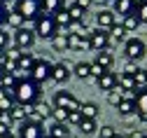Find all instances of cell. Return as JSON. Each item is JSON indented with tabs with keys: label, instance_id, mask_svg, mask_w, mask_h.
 I'll return each mask as SVG.
<instances>
[{
	"label": "cell",
	"instance_id": "cell-1",
	"mask_svg": "<svg viewBox=\"0 0 147 138\" xmlns=\"http://www.w3.org/2000/svg\"><path fill=\"white\" fill-rule=\"evenodd\" d=\"M12 96H14V103L19 105H33L40 101V84H35L30 77H24V80L16 82Z\"/></svg>",
	"mask_w": 147,
	"mask_h": 138
},
{
	"label": "cell",
	"instance_id": "cell-2",
	"mask_svg": "<svg viewBox=\"0 0 147 138\" xmlns=\"http://www.w3.org/2000/svg\"><path fill=\"white\" fill-rule=\"evenodd\" d=\"M33 33H35V37H42V40H54V35L59 33V28H56V21H54V16L42 12L38 19H35Z\"/></svg>",
	"mask_w": 147,
	"mask_h": 138
},
{
	"label": "cell",
	"instance_id": "cell-3",
	"mask_svg": "<svg viewBox=\"0 0 147 138\" xmlns=\"http://www.w3.org/2000/svg\"><path fill=\"white\" fill-rule=\"evenodd\" d=\"M14 12L24 16V21H35L42 14V0H14Z\"/></svg>",
	"mask_w": 147,
	"mask_h": 138
},
{
	"label": "cell",
	"instance_id": "cell-4",
	"mask_svg": "<svg viewBox=\"0 0 147 138\" xmlns=\"http://www.w3.org/2000/svg\"><path fill=\"white\" fill-rule=\"evenodd\" d=\"M51 68H54V63H51V61H47V58H38L28 77H30L35 84H40V87H42L45 82H49V80H51Z\"/></svg>",
	"mask_w": 147,
	"mask_h": 138
},
{
	"label": "cell",
	"instance_id": "cell-5",
	"mask_svg": "<svg viewBox=\"0 0 147 138\" xmlns=\"http://www.w3.org/2000/svg\"><path fill=\"white\" fill-rule=\"evenodd\" d=\"M124 54L128 56V61H140V58L147 54V45L145 40H140V37H126L124 42Z\"/></svg>",
	"mask_w": 147,
	"mask_h": 138
},
{
	"label": "cell",
	"instance_id": "cell-6",
	"mask_svg": "<svg viewBox=\"0 0 147 138\" xmlns=\"http://www.w3.org/2000/svg\"><path fill=\"white\" fill-rule=\"evenodd\" d=\"M54 108L72 112V110H80V101H77V96L70 94V91H56L54 94Z\"/></svg>",
	"mask_w": 147,
	"mask_h": 138
},
{
	"label": "cell",
	"instance_id": "cell-7",
	"mask_svg": "<svg viewBox=\"0 0 147 138\" xmlns=\"http://www.w3.org/2000/svg\"><path fill=\"white\" fill-rule=\"evenodd\" d=\"M119 24H121V19L115 16L112 10H98V14H96V28H98V31L110 33V31H112L115 26H119Z\"/></svg>",
	"mask_w": 147,
	"mask_h": 138
},
{
	"label": "cell",
	"instance_id": "cell-8",
	"mask_svg": "<svg viewBox=\"0 0 147 138\" xmlns=\"http://www.w3.org/2000/svg\"><path fill=\"white\" fill-rule=\"evenodd\" d=\"M12 42H14V47L19 52H26V49H30L35 45V33L30 28H21V31H16L12 35Z\"/></svg>",
	"mask_w": 147,
	"mask_h": 138
},
{
	"label": "cell",
	"instance_id": "cell-9",
	"mask_svg": "<svg viewBox=\"0 0 147 138\" xmlns=\"http://www.w3.org/2000/svg\"><path fill=\"white\" fill-rule=\"evenodd\" d=\"M89 47L94 52H107V47H110V33L98 31V28L89 31Z\"/></svg>",
	"mask_w": 147,
	"mask_h": 138
},
{
	"label": "cell",
	"instance_id": "cell-10",
	"mask_svg": "<svg viewBox=\"0 0 147 138\" xmlns=\"http://www.w3.org/2000/svg\"><path fill=\"white\" fill-rule=\"evenodd\" d=\"M19 138H45V124L38 122H24L19 129Z\"/></svg>",
	"mask_w": 147,
	"mask_h": 138
},
{
	"label": "cell",
	"instance_id": "cell-11",
	"mask_svg": "<svg viewBox=\"0 0 147 138\" xmlns=\"http://www.w3.org/2000/svg\"><path fill=\"white\" fill-rule=\"evenodd\" d=\"M70 66L65 63V61H61V63H54V68H51V82H56V84H65L68 80H70Z\"/></svg>",
	"mask_w": 147,
	"mask_h": 138
},
{
	"label": "cell",
	"instance_id": "cell-12",
	"mask_svg": "<svg viewBox=\"0 0 147 138\" xmlns=\"http://www.w3.org/2000/svg\"><path fill=\"white\" fill-rule=\"evenodd\" d=\"M115 16L119 19H126L136 12V0H115V7H112Z\"/></svg>",
	"mask_w": 147,
	"mask_h": 138
},
{
	"label": "cell",
	"instance_id": "cell-13",
	"mask_svg": "<svg viewBox=\"0 0 147 138\" xmlns=\"http://www.w3.org/2000/svg\"><path fill=\"white\" fill-rule=\"evenodd\" d=\"M30 110H33V105H19V103H14L12 108H9V120L12 122H26L28 120V115H30Z\"/></svg>",
	"mask_w": 147,
	"mask_h": 138
},
{
	"label": "cell",
	"instance_id": "cell-14",
	"mask_svg": "<svg viewBox=\"0 0 147 138\" xmlns=\"http://www.w3.org/2000/svg\"><path fill=\"white\" fill-rule=\"evenodd\" d=\"M96 84H98L100 91H112V89H117V75L112 70H107L105 75H100L96 80Z\"/></svg>",
	"mask_w": 147,
	"mask_h": 138
},
{
	"label": "cell",
	"instance_id": "cell-15",
	"mask_svg": "<svg viewBox=\"0 0 147 138\" xmlns=\"http://www.w3.org/2000/svg\"><path fill=\"white\" fill-rule=\"evenodd\" d=\"M117 110H119V115H121V117H133V115L138 112V108H136V101H133V96H124V101L117 105Z\"/></svg>",
	"mask_w": 147,
	"mask_h": 138
},
{
	"label": "cell",
	"instance_id": "cell-16",
	"mask_svg": "<svg viewBox=\"0 0 147 138\" xmlns=\"http://www.w3.org/2000/svg\"><path fill=\"white\" fill-rule=\"evenodd\" d=\"M98 112H100V108H98L96 103H91V101L80 103V115H82V120H96Z\"/></svg>",
	"mask_w": 147,
	"mask_h": 138
},
{
	"label": "cell",
	"instance_id": "cell-17",
	"mask_svg": "<svg viewBox=\"0 0 147 138\" xmlns=\"http://www.w3.org/2000/svg\"><path fill=\"white\" fill-rule=\"evenodd\" d=\"M35 61H38V58H35L33 54H26V52H21L19 54V70L21 73H26V75H30V70H33V66H35Z\"/></svg>",
	"mask_w": 147,
	"mask_h": 138
},
{
	"label": "cell",
	"instance_id": "cell-18",
	"mask_svg": "<svg viewBox=\"0 0 147 138\" xmlns=\"http://www.w3.org/2000/svg\"><path fill=\"white\" fill-rule=\"evenodd\" d=\"M117 87L124 91V94H128V96H133V91H136V82H133V77L131 75H119L117 77Z\"/></svg>",
	"mask_w": 147,
	"mask_h": 138
},
{
	"label": "cell",
	"instance_id": "cell-19",
	"mask_svg": "<svg viewBox=\"0 0 147 138\" xmlns=\"http://www.w3.org/2000/svg\"><path fill=\"white\" fill-rule=\"evenodd\" d=\"M61 10H65V0H42V12L45 14H59Z\"/></svg>",
	"mask_w": 147,
	"mask_h": 138
},
{
	"label": "cell",
	"instance_id": "cell-20",
	"mask_svg": "<svg viewBox=\"0 0 147 138\" xmlns=\"http://www.w3.org/2000/svg\"><path fill=\"white\" fill-rule=\"evenodd\" d=\"M51 47L56 52H68L70 49V35L68 33H56L54 40H51Z\"/></svg>",
	"mask_w": 147,
	"mask_h": 138
},
{
	"label": "cell",
	"instance_id": "cell-21",
	"mask_svg": "<svg viewBox=\"0 0 147 138\" xmlns=\"http://www.w3.org/2000/svg\"><path fill=\"white\" fill-rule=\"evenodd\" d=\"M47 136L49 138H70V129H68V124H56L54 122L47 129Z\"/></svg>",
	"mask_w": 147,
	"mask_h": 138
},
{
	"label": "cell",
	"instance_id": "cell-22",
	"mask_svg": "<svg viewBox=\"0 0 147 138\" xmlns=\"http://www.w3.org/2000/svg\"><path fill=\"white\" fill-rule=\"evenodd\" d=\"M70 49L75 52H86L89 47V35H70Z\"/></svg>",
	"mask_w": 147,
	"mask_h": 138
},
{
	"label": "cell",
	"instance_id": "cell-23",
	"mask_svg": "<svg viewBox=\"0 0 147 138\" xmlns=\"http://www.w3.org/2000/svg\"><path fill=\"white\" fill-rule=\"evenodd\" d=\"M133 101H136L138 112H147V87H140L133 91Z\"/></svg>",
	"mask_w": 147,
	"mask_h": 138
},
{
	"label": "cell",
	"instance_id": "cell-24",
	"mask_svg": "<svg viewBox=\"0 0 147 138\" xmlns=\"http://www.w3.org/2000/svg\"><path fill=\"white\" fill-rule=\"evenodd\" d=\"M94 63H98L103 70H110V68H112V63H115V56L110 54V52H98L96 58H94Z\"/></svg>",
	"mask_w": 147,
	"mask_h": 138
},
{
	"label": "cell",
	"instance_id": "cell-25",
	"mask_svg": "<svg viewBox=\"0 0 147 138\" xmlns=\"http://www.w3.org/2000/svg\"><path fill=\"white\" fill-rule=\"evenodd\" d=\"M72 73H75L80 80H89V77H91V63L89 61H80V63H75Z\"/></svg>",
	"mask_w": 147,
	"mask_h": 138
},
{
	"label": "cell",
	"instance_id": "cell-26",
	"mask_svg": "<svg viewBox=\"0 0 147 138\" xmlns=\"http://www.w3.org/2000/svg\"><path fill=\"white\" fill-rule=\"evenodd\" d=\"M65 12H68V16H70V21H84V10L82 7H77L75 3H72V5H68L65 7Z\"/></svg>",
	"mask_w": 147,
	"mask_h": 138
},
{
	"label": "cell",
	"instance_id": "cell-27",
	"mask_svg": "<svg viewBox=\"0 0 147 138\" xmlns=\"http://www.w3.org/2000/svg\"><path fill=\"white\" fill-rule=\"evenodd\" d=\"M7 26H12L14 31H21V28L26 26V21H24V16H19V14L12 10V12L7 14Z\"/></svg>",
	"mask_w": 147,
	"mask_h": 138
},
{
	"label": "cell",
	"instance_id": "cell-28",
	"mask_svg": "<svg viewBox=\"0 0 147 138\" xmlns=\"http://www.w3.org/2000/svg\"><path fill=\"white\" fill-rule=\"evenodd\" d=\"M65 33H68V35H89V28H86L84 21H72Z\"/></svg>",
	"mask_w": 147,
	"mask_h": 138
},
{
	"label": "cell",
	"instance_id": "cell-29",
	"mask_svg": "<svg viewBox=\"0 0 147 138\" xmlns=\"http://www.w3.org/2000/svg\"><path fill=\"white\" fill-rule=\"evenodd\" d=\"M54 21H56V28H63V33H65V31H68V26L72 24V21H70V16H68V12H65V10H61L59 14H54Z\"/></svg>",
	"mask_w": 147,
	"mask_h": 138
},
{
	"label": "cell",
	"instance_id": "cell-30",
	"mask_svg": "<svg viewBox=\"0 0 147 138\" xmlns=\"http://www.w3.org/2000/svg\"><path fill=\"white\" fill-rule=\"evenodd\" d=\"M133 14L138 16L140 24H147V0H136V12Z\"/></svg>",
	"mask_w": 147,
	"mask_h": 138
},
{
	"label": "cell",
	"instance_id": "cell-31",
	"mask_svg": "<svg viewBox=\"0 0 147 138\" xmlns=\"http://www.w3.org/2000/svg\"><path fill=\"white\" fill-rule=\"evenodd\" d=\"M138 26H140V21H138V16H136V14H131V16L121 19V28H124L126 33H133V31H138Z\"/></svg>",
	"mask_w": 147,
	"mask_h": 138
},
{
	"label": "cell",
	"instance_id": "cell-32",
	"mask_svg": "<svg viewBox=\"0 0 147 138\" xmlns=\"http://www.w3.org/2000/svg\"><path fill=\"white\" fill-rule=\"evenodd\" d=\"M77 129H80V131H82V133H84V136H94V133H96V129H98V126H96V120H82V122H80V126H77Z\"/></svg>",
	"mask_w": 147,
	"mask_h": 138
},
{
	"label": "cell",
	"instance_id": "cell-33",
	"mask_svg": "<svg viewBox=\"0 0 147 138\" xmlns=\"http://www.w3.org/2000/svg\"><path fill=\"white\" fill-rule=\"evenodd\" d=\"M16 82H19V80H16V75H14V73H5V75H3V80H0V87H5L7 91H14Z\"/></svg>",
	"mask_w": 147,
	"mask_h": 138
},
{
	"label": "cell",
	"instance_id": "cell-34",
	"mask_svg": "<svg viewBox=\"0 0 147 138\" xmlns=\"http://www.w3.org/2000/svg\"><path fill=\"white\" fill-rule=\"evenodd\" d=\"M121 101H124V91H121L119 87L112 89V91H107V103H110V105H115V108H117Z\"/></svg>",
	"mask_w": 147,
	"mask_h": 138
},
{
	"label": "cell",
	"instance_id": "cell-35",
	"mask_svg": "<svg viewBox=\"0 0 147 138\" xmlns=\"http://www.w3.org/2000/svg\"><path fill=\"white\" fill-rule=\"evenodd\" d=\"M110 40H115L117 45H121V42H126V31L121 28V24H119V26H115L112 31H110Z\"/></svg>",
	"mask_w": 147,
	"mask_h": 138
},
{
	"label": "cell",
	"instance_id": "cell-36",
	"mask_svg": "<svg viewBox=\"0 0 147 138\" xmlns=\"http://www.w3.org/2000/svg\"><path fill=\"white\" fill-rule=\"evenodd\" d=\"M133 82H136V89L147 87V70H145V68H138V73L133 75Z\"/></svg>",
	"mask_w": 147,
	"mask_h": 138
},
{
	"label": "cell",
	"instance_id": "cell-37",
	"mask_svg": "<svg viewBox=\"0 0 147 138\" xmlns=\"http://www.w3.org/2000/svg\"><path fill=\"white\" fill-rule=\"evenodd\" d=\"M51 117H54V122H56V124H65L68 122V112L61 110V108H51Z\"/></svg>",
	"mask_w": 147,
	"mask_h": 138
},
{
	"label": "cell",
	"instance_id": "cell-38",
	"mask_svg": "<svg viewBox=\"0 0 147 138\" xmlns=\"http://www.w3.org/2000/svg\"><path fill=\"white\" fill-rule=\"evenodd\" d=\"M9 45H12V35L7 33V31H3V28H0V49H9Z\"/></svg>",
	"mask_w": 147,
	"mask_h": 138
},
{
	"label": "cell",
	"instance_id": "cell-39",
	"mask_svg": "<svg viewBox=\"0 0 147 138\" xmlns=\"http://www.w3.org/2000/svg\"><path fill=\"white\" fill-rule=\"evenodd\" d=\"M117 133H119V131H117L112 124H105V126H100V133H98V136H100V138H115Z\"/></svg>",
	"mask_w": 147,
	"mask_h": 138
},
{
	"label": "cell",
	"instance_id": "cell-40",
	"mask_svg": "<svg viewBox=\"0 0 147 138\" xmlns=\"http://www.w3.org/2000/svg\"><path fill=\"white\" fill-rule=\"evenodd\" d=\"M80 122H82V115H80V110H72V112H68V122H65V124L80 126Z\"/></svg>",
	"mask_w": 147,
	"mask_h": 138
},
{
	"label": "cell",
	"instance_id": "cell-41",
	"mask_svg": "<svg viewBox=\"0 0 147 138\" xmlns=\"http://www.w3.org/2000/svg\"><path fill=\"white\" fill-rule=\"evenodd\" d=\"M136 73H138V63H136V61H126V63H124V75H131V77H133Z\"/></svg>",
	"mask_w": 147,
	"mask_h": 138
},
{
	"label": "cell",
	"instance_id": "cell-42",
	"mask_svg": "<svg viewBox=\"0 0 147 138\" xmlns=\"http://www.w3.org/2000/svg\"><path fill=\"white\" fill-rule=\"evenodd\" d=\"M105 73H107V70H103L98 63L91 61V77H94V80H98V77H100V75H105Z\"/></svg>",
	"mask_w": 147,
	"mask_h": 138
},
{
	"label": "cell",
	"instance_id": "cell-43",
	"mask_svg": "<svg viewBox=\"0 0 147 138\" xmlns=\"http://www.w3.org/2000/svg\"><path fill=\"white\" fill-rule=\"evenodd\" d=\"M7 14H9V10H7V7H3V5H0V28H3V26L7 24Z\"/></svg>",
	"mask_w": 147,
	"mask_h": 138
},
{
	"label": "cell",
	"instance_id": "cell-44",
	"mask_svg": "<svg viewBox=\"0 0 147 138\" xmlns=\"http://www.w3.org/2000/svg\"><path fill=\"white\" fill-rule=\"evenodd\" d=\"M75 5H77V7H82V10L86 12V10H89L91 5H94V3H91V0H75Z\"/></svg>",
	"mask_w": 147,
	"mask_h": 138
},
{
	"label": "cell",
	"instance_id": "cell-45",
	"mask_svg": "<svg viewBox=\"0 0 147 138\" xmlns=\"http://www.w3.org/2000/svg\"><path fill=\"white\" fill-rule=\"evenodd\" d=\"M0 124H5V126H9V124H12V120H9V112H0Z\"/></svg>",
	"mask_w": 147,
	"mask_h": 138
},
{
	"label": "cell",
	"instance_id": "cell-46",
	"mask_svg": "<svg viewBox=\"0 0 147 138\" xmlns=\"http://www.w3.org/2000/svg\"><path fill=\"white\" fill-rule=\"evenodd\" d=\"M9 131H12L9 126H5V124H0V136H5V133H9Z\"/></svg>",
	"mask_w": 147,
	"mask_h": 138
},
{
	"label": "cell",
	"instance_id": "cell-47",
	"mask_svg": "<svg viewBox=\"0 0 147 138\" xmlns=\"http://www.w3.org/2000/svg\"><path fill=\"white\" fill-rule=\"evenodd\" d=\"M142 136H145L142 131H131V136H128V138H142Z\"/></svg>",
	"mask_w": 147,
	"mask_h": 138
},
{
	"label": "cell",
	"instance_id": "cell-48",
	"mask_svg": "<svg viewBox=\"0 0 147 138\" xmlns=\"http://www.w3.org/2000/svg\"><path fill=\"white\" fill-rule=\"evenodd\" d=\"M91 3H96L98 7H103V5H107V0H91Z\"/></svg>",
	"mask_w": 147,
	"mask_h": 138
},
{
	"label": "cell",
	"instance_id": "cell-49",
	"mask_svg": "<svg viewBox=\"0 0 147 138\" xmlns=\"http://www.w3.org/2000/svg\"><path fill=\"white\" fill-rule=\"evenodd\" d=\"M5 54H7L5 49H0V63H3V61H5Z\"/></svg>",
	"mask_w": 147,
	"mask_h": 138
},
{
	"label": "cell",
	"instance_id": "cell-50",
	"mask_svg": "<svg viewBox=\"0 0 147 138\" xmlns=\"http://www.w3.org/2000/svg\"><path fill=\"white\" fill-rule=\"evenodd\" d=\"M0 138H16V136H14L12 131H9V133H5V136H0Z\"/></svg>",
	"mask_w": 147,
	"mask_h": 138
},
{
	"label": "cell",
	"instance_id": "cell-51",
	"mask_svg": "<svg viewBox=\"0 0 147 138\" xmlns=\"http://www.w3.org/2000/svg\"><path fill=\"white\" fill-rule=\"evenodd\" d=\"M3 75H5V68H3V63H0V80H3Z\"/></svg>",
	"mask_w": 147,
	"mask_h": 138
},
{
	"label": "cell",
	"instance_id": "cell-52",
	"mask_svg": "<svg viewBox=\"0 0 147 138\" xmlns=\"http://www.w3.org/2000/svg\"><path fill=\"white\" fill-rule=\"evenodd\" d=\"M7 3H9V0H0V5H3V7H5V5H7Z\"/></svg>",
	"mask_w": 147,
	"mask_h": 138
},
{
	"label": "cell",
	"instance_id": "cell-53",
	"mask_svg": "<svg viewBox=\"0 0 147 138\" xmlns=\"http://www.w3.org/2000/svg\"><path fill=\"white\" fill-rule=\"evenodd\" d=\"M115 138H124V136H119V133H117V136H115Z\"/></svg>",
	"mask_w": 147,
	"mask_h": 138
},
{
	"label": "cell",
	"instance_id": "cell-54",
	"mask_svg": "<svg viewBox=\"0 0 147 138\" xmlns=\"http://www.w3.org/2000/svg\"><path fill=\"white\" fill-rule=\"evenodd\" d=\"M142 138H147V133H145V136H142Z\"/></svg>",
	"mask_w": 147,
	"mask_h": 138
},
{
	"label": "cell",
	"instance_id": "cell-55",
	"mask_svg": "<svg viewBox=\"0 0 147 138\" xmlns=\"http://www.w3.org/2000/svg\"><path fill=\"white\" fill-rule=\"evenodd\" d=\"M45 138H49V136H45Z\"/></svg>",
	"mask_w": 147,
	"mask_h": 138
},
{
	"label": "cell",
	"instance_id": "cell-56",
	"mask_svg": "<svg viewBox=\"0 0 147 138\" xmlns=\"http://www.w3.org/2000/svg\"><path fill=\"white\" fill-rule=\"evenodd\" d=\"M145 70H147V68H145Z\"/></svg>",
	"mask_w": 147,
	"mask_h": 138
},
{
	"label": "cell",
	"instance_id": "cell-57",
	"mask_svg": "<svg viewBox=\"0 0 147 138\" xmlns=\"http://www.w3.org/2000/svg\"><path fill=\"white\" fill-rule=\"evenodd\" d=\"M70 138H72V136H70Z\"/></svg>",
	"mask_w": 147,
	"mask_h": 138
}]
</instances>
